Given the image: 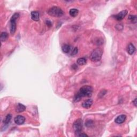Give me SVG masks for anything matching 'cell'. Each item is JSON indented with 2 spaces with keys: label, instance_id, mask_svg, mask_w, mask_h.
<instances>
[{
  "label": "cell",
  "instance_id": "obj_1",
  "mask_svg": "<svg viewBox=\"0 0 137 137\" xmlns=\"http://www.w3.org/2000/svg\"><path fill=\"white\" fill-rule=\"evenodd\" d=\"M93 88L90 86H84L80 88L79 91L76 94L74 98L75 102H78L83 97H90L92 96Z\"/></svg>",
  "mask_w": 137,
  "mask_h": 137
},
{
  "label": "cell",
  "instance_id": "obj_2",
  "mask_svg": "<svg viewBox=\"0 0 137 137\" xmlns=\"http://www.w3.org/2000/svg\"><path fill=\"white\" fill-rule=\"evenodd\" d=\"M103 54V50L100 48H98L94 49L90 55V58L92 62H96L100 61L102 58V56Z\"/></svg>",
  "mask_w": 137,
  "mask_h": 137
},
{
  "label": "cell",
  "instance_id": "obj_3",
  "mask_svg": "<svg viewBox=\"0 0 137 137\" xmlns=\"http://www.w3.org/2000/svg\"><path fill=\"white\" fill-rule=\"evenodd\" d=\"M47 13L49 15L54 17H61L63 15L64 12L60 8L58 7H52L48 9Z\"/></svg>",
  "mask_w": 137,
  "mask_h": 137
},
{
  "label": "cell",
  "instance_id": "obj_4",
  "mask_svg": "<svg viewBox=\"0 0 137 137\" xmlns=\"http://www.w3.org/2000/svg\"><path fill=\"white\" fill-rule=\"evenodd\" d=\"M19 14L17 12L14 13L10 20V32L11 34H14L16 31V20L19 17Z\"/></svg>",
  "mask_w": 137,
  "mask_h": 137
},
{
  "label": "cell",
  "instance_id": "obj_5",
  "mask_svg": "<svg viewBox=\"0 0 137 137\" xmlns=\"http://www.w3.org/2000/svg\"><path fill=\"white\" fill-rule=\"evenodd\" d=\"M73 128L75 131V134L76 136L78 137L79 134L81 133L83 128V125H82V121L81 119H77L76 121L73 125Z\"/></svg>",
  "mask_w": 137,
  "mask_h": 137
},
{
  "label": "cell",
  "instance_id": "obj_6",
  "mask_svg": "<svg viewBox=\"0 0 137 137\" xmlns=\"http://www.w3.org/2000/svg\"><path fill=\"white\" fill-rule=\"evenodd\" d=\"M127 14H128V11L126 10H123V11L119 12L118 14H116V15L114 16V17L116 19L120 21L123 19L125 18V17L127 15Z\"/></svg>",
  "mask_w": 137,
  "mask_h": 137
},
{
  "label": "cell",
  "instance_id": "obj_7",
  "mask_svg": "<svg viewBox=\"0 0 137 137\" xmlns=\"http://www.w3.org/2000/svg\"><path fill=\"white\" fill-rule=\"evenodd\" d=\"M14 123L17 125H22L24 123L25 121V118L22 115H18L14 118Z\"/></svg>",
  "mask_w": 137,
  "mask_h": 137
},
{
  "label": "cell",
  "instance_id": "obj_8",
  "mask_svg": "<svg viewBox=\"0 0 137 137\" xmlns=\"http://www.w3.org/2000/svg\"><path fill=\"white\" fill-rule=\"evenodd\" d=\"M126 119V116L125 115H120L118 116H117L115 120V122L117 124H121L122 123H123L125 121Z\"/></svg>",
  "mask_w": 137,
  "mask_h": 137
},
{
  "label": "cell",
  "instance_id": "obj_9",
  "mask_svg": "<svg viewBox=\"0 0 137 137\" xmlns=\"http://www.w3.org/2000/svg\"><path fill=\"white\" fill-rule=\"evenodd\" d=\"M93 100L92 99H88V100H86V101H84V102L82 104V107L86 109H88L90 108V107H91L93 104Z\"/></svg>",
  "mask_w": 137,
  "mask_h": 137
},
{
  "label": "cell",
  "instance_id": "obj_10",
  "mask_svg": "<svg viewBox=\"0 0 137 137\" xmlns=\"http://www.w3.org/2000/svg\"><path fill=\"white\" fill-rule=\"evenodd\" d=\"M127 52L130 55H133L136 52V47L132 43H130L128 45L127 47Z\"/></svg>",
  "mask_w": 137,
  "mask_h": 137
},
{
  "label": "cell",
  "instance_id": "obj_11",
  "mask_svg": "<svg viewBox=\"0 0 137 137\" xmlns=\"http://www.w3.org/2000/svg\"><path fill=\"white\" fill-rule=\"evenodd\" d=\"M31 18L32 19V20L36 21V22L39 20L40 14L39 12L36 11H32L31 13Z\"/></svg>",
  "mask_w": 137,
  "mask_h": 137
},
{
  "label": "cell",
  "instance_id": "obj_12",
  "mask_svg": "<svg viewBox=\"0 0 137 137\" xmlns=\"http://www.w3.org/2000/svg\"><path fill=\"white\" fill-rule=\"evenodd\" d=\"M25 109H26V107H25L24 105L21 104H17V106L16 107V112L17 113H22L24 111Z\"/></svg>",
  "mask_w": 137,
  "mask_h": 137
},
{
  "label": "cell",
  "instance_id": "obj_13",
  "mask_svg": "<svg viewBox=\"0 0 137 137\" xmlns=\"http://www.w3.org/2000/svg\"><path fill=\"white\" fill-rule=\"evenodd\" d=\"M11 118H12L11 115L10 114V113L9 114H8L3 119V124H5V125H8L10 122V121H11Z\"/></svg>",
  "mask_w": 137,
  "mask_h": 137
},
{
  "label": "cell",
  "instance_id": "obj_14",
  "mask_svg": "<svg viewBox=\"0 0 137 137\" xmlns=\"http://www.w3.org/2000/svg\"><path fill=\"white\" fill-rule=\"evenodd\" d=\"M62 50L64 53H68V52H70L71 50L70 46L67 45V44L63 45L62 47Z\"/></svg>",
  "mask_w": 137,
  "mask_h": 137
},
{
  "label": "cell",
  "instance_id": "obj_15",
  "mask_svg": "<svg viewBox=\"0 0 137 137\" xmlns=\"http://www.w3.org/2000/svg\"><path fill=\"white\" fill-rule=\"evenodd\" d=\"M78 10L76 9H71L70 10V11H69V14H70V15L71 17H76L78 15Z\"/></svg>",
  "mask_w": 137,
  "mask_h": 137
},
{
  "label": "cell",
  "instance_id": "obj_16",
  "mask_svg": "<svg viewBox=\"0 0 137 137\" xmlns=\"http://www.w3.org/2000/svg\"><path fill=\"white\" fill-rule=\"evenodd\" d=\"M86 62H87V61H86V59L84 57H80L78 59L77 61V64H78L79 65H83L86 64Z\"/></svg>",
  "mask_w": 137,
  "mask_h": 137
},
{
  "label": "cell",
  "instance_id": "obj_17",
  "mask_svg": "<svg viewBox=\"0 0 137 137\" xmlns=\"http://www.w3.org/2000/svg\"><path fill=\"white\" fill-rule=\"evenodd\" d=\"M8 37H9L8 34L5 32H3L1 33L0 39H1V41H5L8 39Z\"/></svg>",
  "mask_w": 137,
  "mask_h": 137
},
{
  "label": "cell",
  "instance_id": "obj_18",
  "mask_svg": "<svg viewBox=\"0 0 137 137\" xmlns=\"http://www.w3.org/2000/svg\"><path fill=\"white\" fill-rule=\"evenodd\" d=\"M128 19L132 23H137V16L135 15H130L128 16Z\"/></svg>",
  "mask_w": 137,
  "mask_h": 137
},
{
  "label": "cell",
  "instance_id": "obj_19",
  "mask_svg": "<svg viewBox=\"0 0 137 137\" xmlns=\"http://www.w3.org/2000/svg\"><path fill=\"white\" fill-rule=\"evenodd\" d=\"M78 52V49L77 47H75L74 49L72 50V52H71V55H76Z\"/></svg>",
  "mask_w": 137,
  "mask_h": 137
},
{
  "label": "cell",
  "instance_id": "obj_20",
  "mask_svg": "<svg viewBox=\"0 0 137 137\" xmlns=\"http://www.w3.org/2000/svg\"><path fill=\"white\" fill-rule=\"evenodd\" d=\"M93 125V122L91 121H87L86 123V125L87 126V127H90V126H91V125Z\"/></svg>",
  "mask_w": 137,
  "mask_h": 137
},
{
  "label": "cell",
  "instance_id": "obj_21",
  "mask_svg": "<svg viewBox=\"0 0 137 137\" xmlns=\"http://www.w3.org/2000/svg\"><path fill=\"white\" fill-rule=\"evenodd\" d=\"M46 24H47V26H48L49 27H50V26H52V23L49 20H47L46 21Z\"/></svg>",
  "mask_w": 137,
  "mask_h": 137
},
{
  "label": "cell",
  "instance_id": "obj_22",
  "mask_svg": "<svg viewBox=\"0 0 137 137\" xmlns=\"http://www.w3.org/2000/svg\"><path fill=\"white\" fill-rule=\"evenodd\" d=\"M78 137H88V136L87 134H86L85 133H80L79 134V135L78 136Z\"/></svg>",
  "mask_w": 137,
  "mask_h": 137
},
{
  "label": "cell",
  "instance_id": "obj_23",
  "mask_svg": "<svg viewBox=\"0 0 137 137\" xmlns=\"http://www.w3.org/2000/svg\"><path fill=\"white\" fill-rule=\"evenodd\" d=\"M133 104H134L135 107H137V98H135L134 100L133 101Z\"/></svg>",
  "mask_w": 137,
  "mask_h": 137
}]
</instances>
